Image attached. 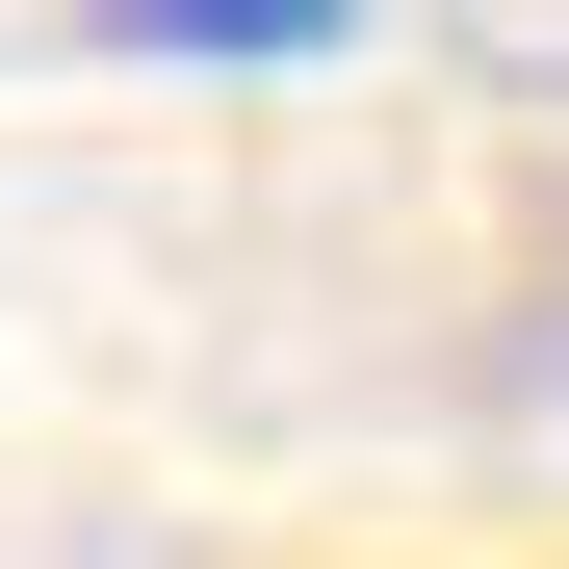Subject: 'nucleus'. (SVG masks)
Segmentation results:
<instances>
[{
	"instance_id": "obj_1",
	"label": "nucleus",
	"mask_w": 569,
	"mask_h": 569,
	"mask_svg": "<svg viewBox=\"0 0 569 569\" xmlns=\"http://www.w3.org/2000/svg\"><path fill=\"white\" fill-rule=\"evenodd\" d=\"M104 52H208V78H259V52H337V0H104Z\"/></svg>"
}]
</instances>
